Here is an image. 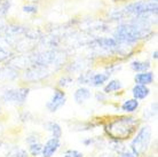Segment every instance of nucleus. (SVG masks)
<instances>
[{"mask_svg":"<svg viewBox=\"0 0 158 157\" xmlns=\"http://www.w3.org/2000/svg\"><path fill=\"white\" fill-rule=\"evenodd\" d=\"M120 157H122V156H120Z\"/></svg>","mask_w":158,"mask_h":157,"instance_id":"obj_22","label":"nucleus"},{"mask_svg":"<svg viewBox=\"0 0 158 157\" xmlns=\"http://www.w3.org/2000/svg\"><path fill=\"white\" fill-rule=\"evenodd\" d=\"M110 72L109 74H95V75H93L91 77V78L87 80V84H89V85H92V86H101V85H103L104 83L107 82L108 79H109V77H110Z\"/></svg>","mask_w":158,"mask_h":157,"instance_id":"obj_10","label":"nucleus"},{"mask_svg":"<svg viewBox=\"0 0 158 157\" xmlns=\"http://www.w3.org/2000/svg\"><path fill=\"white\" fill-rule=\"evenodd\" d=\"M89 98H91V91L86 88V87H80V88L76 91L75 94H73V99H75V101L78 104L84 103Z\"/></svg>","mask_w":158,"mask_h":157,"instance_id":"obj_11","label":"nucleus"},{"mask_svg":"<svg viewBox=\"0 0 158 157\" xmlns=\"http://www.w3.org/2000/svg\"><path fill=\"white\" fill-rule=\"evenodd\" d=\"M5 157H29V153L23 148L20 147H13L10 150H8Z\"/></svg>","mask_w":158,"mask_h":157,"instance_id":"obj_15","label":"nucleus"},{"mask_svg":"<svg viewBox=\"0 0 158 157\" xmlns=\"http://www.w3.org/2000/svg\"><path fill=\"white\" fill-rule=\"evenodd\" d=\"M150 93V90L147 87V85H140V84H136L133 90H132V94L134 96V99L136 100H143L146 99Z\"/></svg>","mask_w":158,"mask_h":157,"instance_id":"obj_9","label":"nucleus"},{"mask_svg":"<svg viewBox=\"0 0 158 157\" xmlns=\"http://www.w3.org/2000/svg\"><path fill=\"white\" fill-rule=\"evenodd\" d=\"M122 84L119 80L117 79H114V80H110L108 83V85L104 87V93H111V92H116V91L122 90Z\"/></svg>","mask_w":158,"mask_h":157,"instance_id":"obj_17","label":"nucleus"},{"mask_svg":"<svg viewBox=\"0 0 158 157\" xmlns=\"http://www.w3.org/2000/svg\"><path fill=\"white\" fill-rule=\"evenodd\" d=\"M61 147V142L60 139L56 138H51L47 141L45 142V145H43V150H41V156L43 157H53L54 154L60 149Z\"/></svg>","mask_w":158,"mask_h":157,"instance_id":"obj_7","label":"nucleus"},{"mask_svg":"<svg viewBox=\"0 0 158 157\" xmlns=\"http://www.w3.org/2000/svg\"><path fill=\"white\" fill-rule=\"evenodd\" d=\"M114 1H122V0H114Z\"/></svg>","mask_w":158,"mask_h":157,"instance_id":"obj_21","label":"nucleus"},{"mask_svg":"<svg viewBox=\"0 0 158 157\" xmlns=\"http://www.w3.org/2000/svg\"><path fill=\"white\" fill-rule=\"evenodd\" d=\"M27 142L29 145V153L32 157H38L39 155H41L43 145L40 143L39 138L35 137V135H30L27 139Z\"/></svg>","mask_w":158,"mask_h":157,"instance_id":"obj_8","label":"nucleus"},{"mask_svg":"<svg viewBox=\"0 0 158 157\" xmlns=\"http://www.w3.org/2000/svg\"><path fill=\"white\" fill-rule=\"evenodd\" d=\"M23 11L25 13H36L37 7H35V6H24Z\"/></svg>","mask_w":158,"mask_h":157,"instance_id":"obj_19","label":"nucleus"},{"mask_svg":"<svg viewBox=\"0 0 158 157\" xmlns=\"http://www.w3.org/2000/svg\"><path fill=\"white\" fill-rule=\"evenodd\" d=\"M64 103H65V93L61 90H55L53 98L49 100V102L47 103L46 107L51 112H55L61 107L64 106Z\"/></svg>","mask_w":158,"mask_h":157,"instance_id":"obj_6","label":"nucleus"},{"mask_svg":"<svg viewBox=\"0 0 158 157\" xmlns=\"http://www.w3.org/2000/svg\"><path fill=\"white\" fill-rule=\"evenodd\" d=\"M131 68L136 72H144L150 68L149 62H140V61H134L131 63Z\"/></svg>","mask_w":158,"mask_h":157,"instance_id":"obj_16","label":"nucleus"},{"mask_svg":"<svg viewBox=\"0 0 158 157\" xmlns=\"http://www.w3.org/2000/svg\"><path fill=\"white\" fill-rule=\"evenodd\" d=\"M139 108V101L136 99H130L124 101V103L122 104V110L125 112H134L136 111V109Z\"/></svg>","mask_w":158,"mask_h":157,"instance_id":"obj_13","label":"nucleus"},{"mask_svg":"<svg viewBox=\"0 0 158 157\" xmlns=\"http://www.w3.org/2000/svg\"><path fill=\"white\" fill-rule=\"evenodd\" d=\"M141 31L136 25L124 24L117 29L115 33V38L120 43H134L141 37Z\"/></svg>","mask_w":158,"mask_h":157,"instance_id":"obj_3","label":"nucleus"},{"mask_svg":"<svg viewBox=\"0 0 158 157\" xmlns=\"http://www.w3.org/2000/svg\"><path fill=\"white\" fill-rule=\"evenodd\" d=\"M46 127H47V130L52 133V138L60 139V138L62 137V129H61V126L57 123H54V122L48 123L47 125H46Z\"/></svg>","mask_w":158,"mask_h":157,"instance_id":"obj_14","label":"nucleus"},{"mask_svg":"<svg viewBox=\"0 0 158 157\" xmlns=\"http://www.w3.org/2000/svg\"><path fill=\"white\" fill-rule=\"evenodd\" d=\"M134 139L131 142V150H133L138 156L146 153L151 142V129L150 126L141 127L136 134H134Z\"/></svg>","mask_w":158,"mask_h":157,"instance_id":"obj_2","label":"nucleus"},{"mask_svg":"<svg viewBox=\"0 0 158 157\" xmlns=\"http://www.w3.org/2000/svg\"><path fill=\"white\" fill-rule=\"evenodd\" d=\"M154 59H157V51L154 53Z\"/></svg>","mask_w":158,"mask_h":157,"instance_id":"obj_20","label":"nucleus"},{"mask_svg":"<svg viewBox=\"0 0 158 157\" xmlns=\"http://www.w3.org/2000/svg\"><path fill=\"white\" fill-rule=\"evenodd\" d=\"M139 127V119L133 116H118L104 125V132L111 140L125 141L134 137Z\"/></svg>","mask_w":158,"mask_h":157,"instance_id":"obj_1","label":"nucleus"},{"mask_svg":"<svg viewBox=\"0 0 158 157\" xmlns=\"http://www.w3.org/2000/svg\"><path fill=\"white\" fill-rule=\"evenodd\" d=\"M29 94V88H20L15 91H7L4 94V99L9 102L22 104L27 100Z\"/></svg>","mask_w":158,"mask_h":157,"instance_id":"obj_5","label":"nucleus"},{"mask_svg":"<svg viewBox=\"0 0 158 157\" xmlns=\"http://www.w3.org/2000/svg\"><path fill=\"white\" fill-rule=\"evenodd\" d=\"M152 82H154V75L149 71H144L135 76V83L140 85H149Z\"/></svg>","mask_w":158,"mask_h":157,"instance_id":"obj_12","label":"nucleus"},{"mask_svg":"<svg viewBox=\"0 0 158 157\" xmlns=\"http://www.w3.org/2000/svg\"><path fill=\"white\" fill-rule=\"evenodd\" d=\"M125 11L128 14H135V15H143L147 13L157 12V2L156 1H138V2L128 5L125 8Z\"/></svg>","mask_w":158,"mask_h":157,"instance_id":"obj_4","label":"nucleus"},{"mask_svg":"<svg viewBox=\"0 0 158 157\" xmlns=\"http://www.w3.org/2000/svg\"><path fill=\"white\" fill-rule=\"evenodd\" d=\"M63 157H84V155L78 150L75 149H68L64 151Z\"/></svg>","mask_w":158,"mask_h":157,"instance_id":"obj_18","label":"nucleus"}]
</instances>
